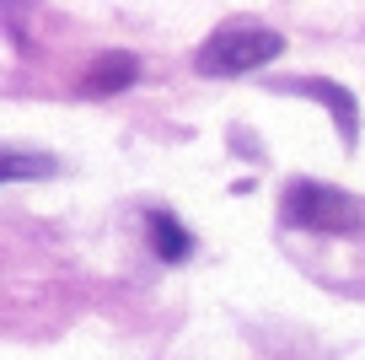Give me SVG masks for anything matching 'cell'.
Wrapping results in <instances>:
<instances>
[{
    "instance_id": "obj_2",
    "label": "cell",
    "mask_w": 365,
    "mask_h": 360,
    "mask_svg": "<svg viewBox=\"0 0 365 360\" xmlns=\"http://www.w3.org/2000/svg\"><path fill=\"white\" fill-rule=\"evenodd\" d=\"M279 54H285V38L269 33V27H226L194 54V65L205 76H247V70L269 65Z\"/></svg>"
},
{
    "instance_id": "obj_1",
    "label": "cell",
    "mask_w": 365,
    "mask_h": 360,
    "mask_svg": "<svg viewBox=\"0 0 365 360\" xmlns=\"http://www.w3.org/2000/svg\"><path fill=\"white\" fill-rule=\"evenodd\" d=\"M279 210H285L290 226L328 231V236L360 231V221H365V204L349 199V194H339V189H328V183H290L285 199H279Z\"/></svg>"
},
{
    "instance_id": "obj_6",
    "label": "cell",
    "mask_w": 365,
    "mask_h": 360,
    "mask_svg": "<svg viewBox=\"0 0 365 360\" xmlns=\"http://www.w3.org/2000/svg\"><path fill=\"white\" fill-rule=\"evenodd\" d=\"M54 172V156H22V151H6L0 156V178L16 183V178H48Z\"/></svg>"
},
{
    "instance_id": "obj_4",
    "label": "cell",
    "mask_w": 365,
    "mask_h": 360,
    "mask_svg": "<svg viewBox=\"0 0 365 360\" xmlns=\"http://www.w3.org/2000/svg\"><path fill=\"white\" fill-rule=\"evenodd\" d=\"M135 76H140V59L118 49V54H103L97 65L86 70V91H91V97H113V91L135 86Z\"/></svg>"
},
{
    "instance_id": "obj_5",
    "label": "cell",
    "mask_w": 365,
    "mask_h": 360,
    "mask_svg": "<svg viewBox=\"0 0 365 360\" xmlns=\"http://www.w3.org/2000/svg\"><path fill=\"white\" fill-rule=\"evenodd\" d=\"M145 231H150V248H156V259H167V264H182L188 253H194V236H188V226L172 221L167 210H150V215H145Z\"/></svg>"
},
{
    "instance_id": "obj_3",
    "label": "cell",
    "mask_w": 365,
    "mask_h": 360,
    "mask_svg": "<svg viewBox=\"0 0 365 360\" xmlns=\"http://www.w3.org/2000/svg\"><path fill=\"white\" fill-rule=\"evenodd\" d=\"M296 91L317 97L322 108L333 113V124H339V135H344V140L354 146V124H360V102H354L349 91H344V86H333V81H317V76H312V81H296Z\"/></svg>"
}]
</instances>
